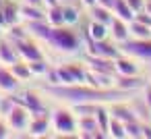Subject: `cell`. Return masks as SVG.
Returning <instances> with one entry per match:
<instances>
[{
    "label": "cell",
    "mask_w": 151,
    "mask_h": 139,
    "mask_svg": "<svg viewBox=\"0 0 151 139\" xmlns=\"http://www.w3.org/2000/svg\"><path fill=\"white\" fill-rule=\"evenodd\" d=\"M44 91V96L66 104V106H75V104H83V102H95V104H112V102H122V100H130L132 91H122L118 87L112 89H101L89 83H70V85H48L44 83L40 87Z\"/></svg>",
    "instance_id": "cell-1"
},
{
    "label": "cell",
    "mask_w": 151,
    "mask_h": 139,
    "mask_svg": "<svg viewBox=\"0 0 151 139\" xmlns=\"http://www.w3.org/2000/svg\"><path fill=\"white\" fill-rule=\"evenodd\" d=\"M25 27L31 38L64 56H77L85 48L83 33H79V29L73 25H50L48 21H31L25 23Z\"/></svg>",
    "instance_id": "cell-2"
},
{
    "label": "cell",
    "mask_w": 151,
    "mask_h": 139,
    "mask_svg": "<svg viewBox=\"0 0 151 139\" xmlns=\"http://www.w3.org/2000/svg\"><path fill=\"white\" fill-rule=\"evenodd\" d=\"M50 122H52V133L58 137H79L77 129V114L73 112L70 106L66 104H56L50 108Z\"/></svg>",
    "instance_id": "cell-3"
},
{
    "label": "cell",
    "mask_w": 151,
    "mask_h": 139,
    "mask_svg": "<svg viewBox=\"0 0 151 139\" xmlns=\"http://www.w3.org/2000/svg\"><path fill=\"white\" fill-rule=\"evenodd\" d=\"M56 71H58L60 83H64V85H70V83H85V79H87V67H85L83 60L60 62V64H56Z\"/></svg>",
    "instance_id": "cell-4"
},
{
    "label": "cell",
    "mask_w": 151,
    "mask_h": 139,
    "mask_svg": "<svg viewBox=\"0 0 151 139\" xmlns=\"http://www.w3.org/2000/svg\"><path fill=\"white\" fill-rule=\"evenodd\" d=\"M120 54H128L141 62H151V38L149 40H139V38H128L126 42L118 44Z\"/></svg>",
    "instance_id": "cell-5"
},
{
    "label": "cell",
    "mask_w": 151,
    "mask_h": 139,
    "mask_svg": "<svg viewBox=\"0 0 151 139\" xmlns=\"http://www.w3.org/2000/svg\"><path fill=\"white\" fill-rule=\"evenodd\" d=\"M29 120H31V112H29V108H27L25 104H21V102H17L15 108H13V110L9 112V116H6V122H9L13 135H21V133L27 135ZM27 137H29V135H27Z\"/></svg>",
    "instance_id": "cell-6"
},
{
    "label": "cell",
    "mask_w": 151,
    "mask_h": 139,
    "mask_svg": "<svg viewBox=\"0 0 151 139\" xmlns=\"http://www.w3.org/2000/svg\"><path fill=\"white\" fill-rule=\"evenodd\" d=\"M85 52L89 54H95V56H104V58H112L116 60L120 56V48L118 44L112 40V38H106V40H85Z\"/></svg>",
    "instance_id": "cell-7"
},
{
    "label": "cell",
    "mask_w": 151,
    "mask_h": 139,
    "mask_svg": "<svg viewBox=\"0 0 151 139\" xmlns=\"http://www.w3.org/2000/svg\"><path fill=\"white\" fill-rule=\"evenodd\" d=\"M13 44H15L19 56H21L23 60H27V62H31V60H40V58H46V54H44L40 42H37L35 38H31V35H27V38H19V40H13Z\"/></svg>",
    "instance_id": "cell-8"
},
{
    "label": "cell",
    "mask_w": 151,
    "mask_h": 139,
    "mask_svg": "<svg viewBox=\"0 0 151 139\" xmlns=\"http://www.w3.org/2000/svg\"><path fill=\"white\" fill-rule=\"evenodd\" d=\"M15 98H17V102L25 104V106L29 108V112H31V114L50 112V108H48V104H46V100H44L42 89H25V91H21L19 96L15 93Z\"/></svg>",
    "instance_id": "cell-9"
},
{
    "label": "cell",
    "mask_w": 151,
    "mask_h": 139,
    "mask_svg": "<svg viewBox=\"0 0 151 139\" xmlns=\"http://www.w3.org/2000/svg\"><path fill=\"white\" fill-rule=\"evenodd\" d=\"M27 135H29V137H48V135H52L50 112L31 114V120H29V129H27Z\"/></svg>",
    "instance_id": "cell-10"
},
{
    "label": "cell",
    "mask_w": 151,
    "mask_h": 139,
    "mask_svg": "<svg viewBox=\"0 0 151 139\" xmlns=\"http://www.w3.org/2000/svg\"><path fill=\"white\" fill-rule=\"evenodd\" d=\"M87 69L91 71H99V73H112L116 75V62L112 58H104V56H95V54H89V52H83V58Z\"/></svg>",
    "instance_id": "cell-11"
},
{
    "label": "cell",
    "mask_w": 151,
    "mask_h": 139,
    "mask_svg": "<svg viewBox=\"0 0 151 139\" xmlns=\"http://www.w3.org/2000/svg\"><path fill=\"white\" fill-rule=\"evenodd\" d=\"M114 62H116V75H141L143 73V62L128 54H120Z\"/></svg>",
    "instance_id": "cell-12"
},
{
    "label": "cell",
    "mask_w": 151,
    "mask_h": 139,
    "mask_svg": "<svg viewBox=\"0 0 151 139\" xmlns=\"http://www.w3.org/2000/svg\"><path fill=\"white\" fill-rule=\"evenodd\" d=\"M19 7H21V0H4L2 9H0V19H2V23H4V29L15 25V23H21Z\"/></svg>",
    "instance_id": "cell-13"
},
{
    "label": "cell",
    "mask_w": 151,
    "mask_h": 139,
    "mask_svg": "<svg viewBox=\"0 0 151 139\" xmlns=\"http://www.w3.org/2000/svg\"><path fill=\"white\" fill-rule=\"evenodd\" d=\"M21 87V81L11 71L9 64H0V91L2 93H17Z\"/></svg>",
    "instance_id": "cell-14"
},
{
    "label": "cell",
    "mask_w": 151,
    "mask_h": 139,
    "mask_svg": "<svg viewBox=\"0 0 151 139\" xmlns=\"http://www.w3.org/2000/svg\"><path fill=\"white\" fill-rule=\"evenodd\" d=\"M17 60H21V56H19V52H17L13 40L2 33V35H0V64H9V67H11V64H15Z\"/></svg>",
    "instance_id": "cell-15"
},
{
    "label": "cell",
    "mask_w": 151,
    "mask_h": 139,
    "mask_svg": "<svg viewBox=\"0 0 151 139\" xmlns=\"http://www.w3.org/2000/svg\"><path fill=\"white\" fill-rule=\"evenodd\" d=\"M114 81H116V75H112V73H99V71L87 69L85 83H89V85H95V87H101V89H112Z\"/></svg>",
    "instance_id": "cell-16"
},
{
    "label": "cell",
    "mask_w": 151,
    "mask_h": 139,
    "mask_svg": "<svg viewBox=\"0 0 151 139\" xmlns=\"http://www.w3.org/2000/svg\"><path fill=\"white\" fill-rule=\"evenodd\" d=\"M83 35H85V40H93V42L106 40V38H110V25L89 19V21H87V27H85V31H83Z\"/></svg>",
    "instance_id": "cell-17"
},
{
    "label": "cell",
    "mask_w": 151,
    "mask_h": 139,
    "mask_svg": "<svg viewBox=\"0 0 151 139\" xmlns=\"http://www.w3.org/2000/svg\"><path fill=\"white\" fill-rule=\"evenodd\" d=\"M143 85H145V79L141 75H116V81H114V87L122 91H137V89H143Z\"/></svg>",
    "instance_id": "cell-18"
},
{
    "label": "cell",
    "mask_w": 151,
    "mask_h": 139,
    "mask_svg": "<svg viewBox=\"0 0 151 139\" xmlns=\"http://www.w3.org/2000/svg\"><path fill=\"white\" fill-rule=\"evenodd\" d=\"M110 38H112L116 44L126 42V40L130 38V25H128V21H122V19H118V17H114L112 23H110Z\"/></svg>",
    "instance_id": "cell-19"
},
{
    "label": "cell",
    "mask_w": 151,
    "mask_h": 139,
    "mask_svg": "<svg viewBox=\"0 0 151 139\" xmlns=\"http://www.w3.org/2000/svg\"><path fill=\"white\" fill-rule=\"evenodd\" d=\"M19 13H21V21H23V23H31V21H46V9H44V7H35V4L21 2Z\"/></svg>",
    "instance_id": "cell-20"
},
{
    "label": "cell",
    "mask_w": 151,
    "mask_h": 139,
    "mask_svg": "<svg viewBox=\"0 0 151 139\" xmlns=\"http://www.w3.org/2000/svg\"><path fill=\"white\" fill-rule=\"evenodd\" d=\"M62 11H64V23L66 25H73V27H77L79 23H81V19H83V7L79 4V0L77 2H62Z\"/></svg>",
    "instance_id": "cell-21"
},
{
    "label": "cell",
    "mask_w": 151,
    "mask_h": 139,
    "mask_svg": "<svg viewBox=\"0 0 151 139\" xmlns=\"http://www.w3.org/2000/svg\"><path fill=\"white\" fill-rule=\"evenodd\" d=\"M87 19H93V21H99V23L110 25L112 19H114V13H112V9H108V7L93 4L91 9H87Z\"/></svg>",
    "instance_id": "cell-22"
},
{
    "label": "cell",
    "mask_w": 151,
    "mask_h": 139,
    "mask_svg": "<svg viewBox=\"0 0 151 139\" xmlns=\"http://www.w3.org/2000/svg\"><path fill=\"white\" fill-rule=\"evenodd\" d=\"M130 38H139V40H149L151 38V25L139 19H132L130 23Z\"/></svg>",
    "instance_id": "cell-23"
},
{
    "label": "cell",
    "mask_w": 151,
    "mask_h": 139,
    "mask_svg": "<svg viewBox=\"0 0 151 139\" xmlns=\"http://www.w3.org/2000/svg\"><path fill=\"white\" fill-rule=\"evenodd\" d=\"M11 71L17 75V79L21 81V83H27V81H31L33 79V73H31V69H29V62L27 60H17L15 64H11Z\"/></svg>",
    "instance_id": "cell-24"
},
{
    "label": "cell",
    "mask_w": 151,
    "mask_h": 139,
    "mask_svg": "<svg viewBox=\"0 0 151 139\" xmlns=\"http://www.w3.org/2000/svg\"><path fill=\"white\" fill-rule=\"evenodd\" d=\"M112 13H114V17H118V19H122V21H128V23L134 19V13H132V9L126 4V0H116L114 7H112Z\"/></svg>",
    "instance_id": "cell-25"
},
{
    "label": "cell",
    "mask_w": 151,
    "mask_h": 139,
    "mask_svg": "<svg viewBox=\"0 0 151 139\" xmlns=\"http://www.w3.org/2000/svg\"><path fill=\"white\" fill-rule=\"evenodd\" d=\"M108 137H112V139H126V122H122L116 116H112L110 118V127H108Z\"/></svg>",
    "instance_id": "cell-26"
},
{
    "label": "cell",
    "mask_w": 151,
    "mask_h": 139,
    "mask_svg": "<svg viewBox=\"0 0 151 139\" xmlns=\"http://www.w3.org/2000/svg\"><path fill=\"white\" fill-rule=\"evenodd\" d=\"M46 21L50 25H66L64 23V11H62V2L56 4V7H50L46 9Z\"/></svg>",
    "instance_id": "cell-27"
},
{
    "label": "cell",
    "mask_w": 151,
    "mask_h": 139,
    "mask_svg": "<svg viewBox=\"0 0 151 139\" xmlns=\"http://www.w3.org/2000/svg\"><path fill=\"white\" fill-rule=\"evenodd\" d=\"M15 104H17V98H15V93H0V116H9V112L15 108Z\"/></svg>",
    "instance_id": "cell-28"
},
{
    "label": "cell",
    "mask_w": 151,
    "mask_h": 139,
    "mask_svg": "<svg viewBox=\"0 0 151 139\" xmlns=\"http://www.w3.org/2000/svg\"><path fill=\"white\" fill-rule=\"evenodd\" d=\"M29 69H31V73H33V79H35V77H44V75L48 73V69H50V62H48L46 58L31 60V62H29Z\"/></svg>",
    "instance_id": "cell-29"
},
{
    "label": "cell",
    "mask_w": 151,
    "mask_h": 139,
    "mask_svg": "<svg viewBox=\"0 0 151 139\" xmlns=\"http://www.w3.org/2000/svg\"><path fill=\"white\" fill-rule=\"evenodd\" d=\"M6 137H13V131H11L6 118H4V116H0V139H6Z\"/></svg>",
    "instance_id": "cell-30"
},
{
    "label": "cell",
    "mask_w": 151,
    "mask_h": 139,
    "mask_svg": "<svg viewBox=\"0 0 151 139\" xmlns=\"http://www.w3.org/2000/svg\"><path fill=\"white\" fill-rule=\"evenodd\" d=\"M145 2H147V0H126V4L132 9V13H134V15H139V13H143V11H145Z\"/></svg>",
    "instance_id": "cell-31"
},
{
    "label": "cell",
    "mask_w": 151,
    "mask_h": 139,
    "mask_svg": "<svg viewBox=\"0 0 151 139\" xmlns=\"http://www.w3.org/2000/svg\"><path fill=\"white\" fill-rule=\"evenodd\" d=\"M143 100L151 110V81H145V85H143Z\"/></svg>",
    "instance_id": "cell-32"
},
{
    "label": "cell",
    "mask_w": 151,
    "mask_h": 139,
    "mask_svg": "<svg viewBox=\"0 0 151 139\" xmlns=\"http://www.w3.org/2000/svg\"><path fill=\"white\" fill-rule=\"evenodd\" d=\"M79 4H81L83 9H91L93 4H97V0H79Z\"/></svg>",
    "instance_id": "cell-33"
},
{
    "label": "cell",
    "mask_w": 151,
    "mask_h": 139,
    "mask_svg": "<svg viewBox=\"0 0 151 139\" xmlns=\"http://www.w3.org/2000/svg\"><path fill=\"white\" fill-rule=\"evenodd\" d=\"M114 2H116V0H97V4L108 7V9H112V7H114Z\"/></svg>",
    "instance_id": "cell-34"
},
{
    "label": "cell",
    "mask_w": 151,
    "mask_h": 139,
    "mask_svg": "<svg viewBox=\"0 0 151 139\" xmlns=\"http://www.w3.org/2000/svg\"><path fill=\"white\" fill-rule=\"evenodd\" d=\"M62 0H44V7L46 9H50V7H56V4H60Z\"/></svg>",
    "instance_id": "cell-35"
},
{
    "label": "cell",
    "mask_w": 151,
    "mask_h": 139,
    "mask_svg": "<svg viewBox=\"0 0 151 139\" xmlns=\"http://www.w3.org/2000/svg\"><path fill=\"white\" fill-rule=\"evenodd\" d=\"M21 2H27V4H35V7H44V0H21ZM46 9V7H44Z\"/></svg>",
    "instance_id": "cell-36"
},
{
    "label": "cell",
    "mask_w": 151,
    "mask_h": 139,
    "mask_svg": "<svg viewBox=\"0 0 151 139\" xmlns=\"http://www.w3.org/2000/svg\"><path fill=\"white\" fill-rule=\"evenodd\" d=\"M2 4H4V0H0V9H2Z\"/></svg>",
    "instance_id": "cell-37"
},
{
    "label": "cell",
    "mask_w": 151,
    "mask_h": 139,
    "mask_svg": "<svg viewBox=\"0 0 151 139\" xmlns=\"http://www.w3.org/2000/svg\"><path fill=\"white\" fill-rule=\"evenodd\" d=\"M0 93H2V91H0Z\"/></svg>",
    "instance_id": "cell-38"
},
{
    "label": "cell",
    "mask_w": 151,
    "mask_h": 139,
    "mask_svg": "<svg viewBox=\"0 0 151 139\" xmlns=\"http://www.w3.org/2000/svg\"><path fill=\"white\" fill-rule=\"evenodd\" d=\"M62 2H64V0H62Z\"/></svg>",
    "instance_id": "cell-39"
}]
</instances>
